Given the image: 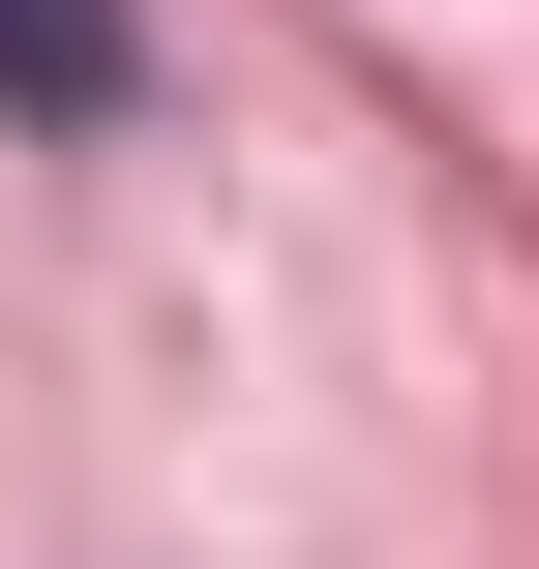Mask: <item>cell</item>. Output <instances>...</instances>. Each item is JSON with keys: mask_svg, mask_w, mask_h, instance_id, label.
<instances>
[{"mask_svg": "<svg viewBox=\"0 0 539 569\" xmlns=\"http://www.w3.org/2000/svg\"><path fill=\"white\" fill-rule=\"evenodd\" d=\"M120 90H150L120 0H0V120H120Z\"/></svg>", "mask_w": 539, "mask_h": 569, "instance_id": "cell-1", "label": "cell"}]
</instances>
